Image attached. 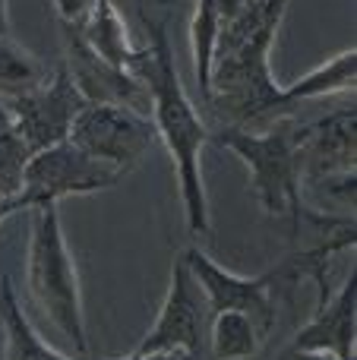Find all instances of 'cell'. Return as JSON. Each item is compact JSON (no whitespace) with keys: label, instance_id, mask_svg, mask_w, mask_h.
Segmentation results:
<instances>
[{"label":"cell","instance_id":"cell-11","mask_svg":"<svg viewBox=\"0 0 357 360\" xmlns=\"http://www.w3.org/2000/svg\"><path fill=\"white\" fill-rule=\"evenodd\" d=\"M357 342V272L351 269L342 288L316 307L313 319L294 335L291 348L326 351L339 360H354Z\"/></svg>","mask_w":357,"mask_h":360},{"label":"cell","instance_id":"cell-12","mask_svg":"<svg viewBox=\"0 0 357 360\" xmlns=\"http://www.w3.org/2000/svg\"><path fill=\"white\" fill-rule=\"evenodd\" d=\"M76 32L82 35V41L95 51L98 57H105L108 63L120 70H136L139 57H143V48L133 44L130 32H126L124 16L117 13L114 0H92L86 19L76 25Z\"/></svg>","mask_w":357,"mask_h":360},{"label":"cell","instance_id":"cell-10","mask_svg":"<svg viewBox=\"0 0 357 360\" xmlns=\"http://www.w3.org/2000/svg\"><path fill=\"white\" fill-rule=\"evenodd\" d=\"M63 67H67L73 86L79 89V95L89 105H120V108H133L139 114H149V89L143 86V79L120 70L114 63H108L105 57H98L82 35L76 32V25H63Z\"/></svg>","mask_w":357,"mask_h":360},{"label":"cell","instance_id":"cell-1","mask_svg":"<svg viewBox=\"0 0 357 360\" xmlns=\"http://www.w3.org/2000/svg\"><path fill=\"white\" fill-rule=\"evenodd\" d=\"M291 0H215L219 35L212 51L209 101L221 127L266 130L294 111L272 73V44Z\"/></svg>","mask_w":357,"mask_h":360},{"label":"cell","instance_id":"cell-8","mask_svg":"<svg viewBox=\"0 0 357 360\" xmlns=\"http://www.w3.org/2000/svg\"><path fill=\"white\" fill-rule=\"evenodd\" d=\"M86 105L89 101L82 98L79 89L73 86V79H70L63 63L38 89L6 101L10 117H13V124H16V133L22 136L25 149H29L32 155L63 143V139H70L73 120L79 117V111Z\"/></svg>","mask_w":357,"mask_h":360},{"label":"cell","instance_id":"cell-13","mask_svg":"<svg viewBox=\"0 0 357 360\" xmlns=\"http://www.w3.org/2000/svg\"><path fill=\"white\" fill-rule=\"evenodd\" d=\"M263 348V335L250 316L238 310H221L209 316L206 360H250Z\"/></svg>","mask_w":357,"mask_h":360},{"label":"cell","instance_id":"cell-6","mask_svg":"<svg viewBox=\"0 0 357 360\" xmlns=\"http://www.w3.org/2000/svg\"><path fill=\"white\" fill-rule=\"evenodd\" d=\"M70 143L79 146L95 162H105L120 174H130L158 143V133L149 114H139L133 108L86 105L73 120Z\"/></svg>","mask_w":357,"mask_h":360},{"label":"cell","instance_id":"cell-23","mask_svg":"<svg viewBox=\"0 0 357 360\" xmlns=\"http://www.w3.org/2000/svg\"><path fill=\"white\" fill-rule=\"evenodd\" d=\"M10 35V0H0V38Z\"/></svg>","mask_w":357,"mask_h":360},{"label":"cell","instance_id":"cell-17","mask_svg":"<svg viewBox=\"0 0 357 360\" xmlns=\"http://www.w3.org/2000/svg\"><path fill=\"white\" fill-rule=\"evenodd\" d=\"M29 158L32 152L25 149L22 136L16 133V124L10 117V108L0 98V196H19L22 193Z\"/></svg>","mask_w":357,"mask_h":360},{"label":"cell","instance_id":"cell-2","mask_svg":"<svg viewBox=\"0 0 357 360\" xmlns=\"http://www.w3.org/2000/svg\"><path fill=\"white\" fill-rule=\"evenodd\" d=\"M139 19L145 29V44L133 76L149 89V117L155 124L158 143H164L174 162L190 234H209V196L202 180V149L209 143V127L181 82L168 22L149 16L143 6H139Z\"/></svg>","mask_w":357,"mask_h":360},{"label":"cell","instance_id":"cell-20","mask_svg":"<svg viewBox=\"0 0 357 360\" xmlns=\"http://www.w3.org/2000/svg\"><path fill=\"white\" fill-rule=\"evenodd\" d=\"M278 360H339V357L326 354V351H301V348H291V345H288Z\"/></svg>","mask_w":357,"mask_h":360},{"label":"cell","instance_id":"cell-15","mask_svg":"<svg viewBox=\"0 0 357 360\" xmlns=\"http://www.w3.org/2000/svg\"><path fill=\"white\" fill-rule=\"evenodd\" d=\"M0 288L6 294V357L4 360H73V357H63L60 351H54L35 332V326L25 316L22 304L16 297V288H13L10 275L0 278Z\"/></svg>","mask_w":357,"mask_h":360},{"label":"cell","instance_id":"cell-4","mask_svg":"<svg viewBox=\"0 0 357 360\" xmlns=\"http://www.w3.org/2000/svg\"><path fill=\"white\" fill-rule=\"evenodd\" d=\"M25 285L38 310L48 323L73 345L79 357H89L86 313H82V291L76 275L73 253L67 247L57 205L32 209L29 256H25Z\"/></svg>","mask_w":357,"mask_h":360},{"label":"cell","instance_id":"cell-5","mask_svg":"<svg viewBox=\"0 0 357 360\" xmlns=\"http://www.w3.org/2000/svg\"><path fill=\"white\" fill-rule=\"evenodd\" d=\"M126 174L105 162H95L92 155L73 146L70 139L41 149L29 158L22 177V193L25 205L41 209V205H57L67 196H89V193H101L117 186Z\"/></svg>","mask_w":357,"mask_h":360},{"label":"cell","instance_id":"cell-16","mask_svg":"<svg viewBox=\"0 0 357 360\" xmlns=\"http://www.w3.org/2000/svg\"><path fill=\"white\" fill-rule=\"evenodd\" d=\"M48 76H51L48 63L38 54L22 48L13 35L0 38V98L4 101L19 98V95L38 89Z\"/></svg>","mask_w":357,"mask_h":360},{"label":"cell","instance_id":"cell-9","mask_svg":"<svg viewBox=\"0 0 357 360\" xmlns=\"http://www.w3.org/2000/svg\"><path fill=\"white\" fill-rule=\"evenodd\" d=\"M354 165H357V130L354 108L320 117L307 127L304 139V184L329 186L339 193L342 205L354 209Z\"/></svg>","mask_w":357,"mask_h":360},{"label":"cell","instance_id":"cell-14","mask_svg":"<svg viewBox=\"0 0 357 360\" xmlns=\"http://www.w3.org/2000/svg\"><path fill=\"white\" fill-rule=\"evenodd\" d=\"M354 86H357V51L348 48L342 54L329 57L320 67H313L310 73H304L291 86H285V98L291 105H301V101H316L326 98V95L354 92Z\"/></svg>","mask_w":357,"mask_h":360},{"label":"cell","instance_id":"cell-19","mask_svg":"<svg viewBox=\"0 0 357 360\" xmlns=\"http://www.w3.org/2000/svg\"><path fill=\"white\" fill-rule=\"evenodd\" d=\"M117 360H193L187 351L181 348H168V351H145V354H126V357H117Z\"/></svg>","mask_w":357,"mask_h":360},{"label":"cell","instance_id":"cell-3","mask_svg":"<svg viewBox=\"0 0 357 360\" xmlns=\"http://www.w3.org/2000/svg\"><path fill=\"white\" fill-rule=\"evenodd\" d=\"M307 127L297 117H278L266 130L219 127L209 133L215 146L238 155L250 171V193L269 218H288V237L304 224H316L326 234L354 224V215H332L304 202V139Z\"/></svg>","mask_w":357,"mask_h":360},{"label":"cell","instance_id":"cell-18","mask_svg":"<svg viewBox=\"0 0 357 360\" xmlns=\"http://www.w3.org/2000/svg\"><path fill=\"white\" fill-rule=\"evenodd\" d=\"M89 6H92V0H54V10L63 25H79L86 19Z\"/></svg>","mask_w":357,"mask_h":360},{"label":"cell","instance_id":"cell-7","mask_svg":"<svg viewBox=\"0 0 357 360\" xmlns=\"http://www.w3.org/2000/svg\"><path fill=\"white\" fill-rule=\"evenodd\" d=\"M209 316H212V310H209V300H206L202 285L196 281V275L190 272L183 253L174 256L164 304H162V310H158L152 329L145 332L143 342H139L133 351H136V354H145V351L181 348L193 360H206Z\"/></svg>","mask_w":357,"mask_h":360},{"label":"cell","instance_id":"cell-22","mask_svg":"<svg viewBox=\"0 0 357 360\" xmlns=\"http://www.w3.org/2000/svg\"><path fill=\"white\" fill-rule=\"evenodd\" d=\"M6 357V294L0 288V360Z\"/></svg>","mask_w":357,"mask_h":360},{"label":"cell","instance_id":"cell-21","mask_svg":"<svg viewBox=\"0 0 357 360\" xmlns=\"http://www.w3.org/2000/svg\"><path fill=\"white\" fill-rule=\"evenodd\" d=\"M29 205H25L22 196H0V224L6 221L10 215H16V212H25Z\"/></svg>","mask_w":357,"mask_h":360}]
</instances>
